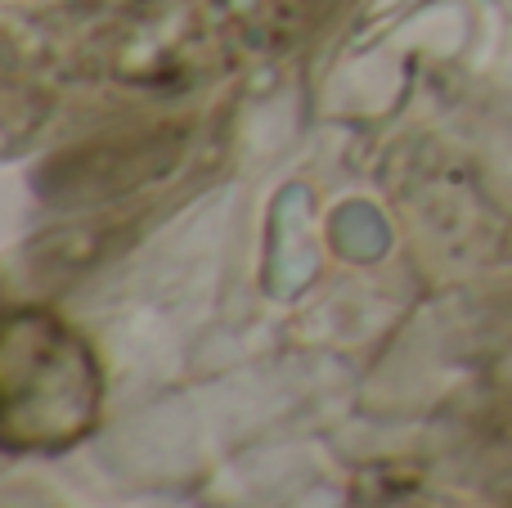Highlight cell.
<instances>
[{"label":"cell","instance_id":"cell-1","mask_svg":"<svg viewBox=\"0 0 512 508\" xmlns=\"http://www.w3.org/2000/svg\"><path fill=\"white\" fill-rule=\"evenodd\" d=\"M9 455H63L86 441L104 405V374L77 329L50 311H18L0 351Z\"/></svg>","mask_w":512,"mask_h":508},{"label":"cell","instance_id":"cell-2","mask_svg":"<svg viewBox=\"0 0 512 508\" xmlns=\"http://www.w3.org/2000/svg\"><path fill=\"white\" fill-rule=\"evenodd\" d=\"M230 5L239 9L252 27H261V32H283L288 23H297V18L324 9L328 0H230Z\"/></svg>","mask_w":512,"mask_h":508}]
</instances>
